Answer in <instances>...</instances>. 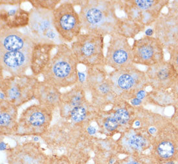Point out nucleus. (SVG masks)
<instances>
[{"mask_svg": "<svg viewBox=\"0 0 178 164\" xmlns=\"http://www.w3.org/2000/svg\"><path fill=\"white\" fill-rule=\"evenodd\" d=\"M53 25L59 36L64 43H72L82 31L79 14L70 2L60 3L52 11Z\"/></svg>", "mask_w": 178, "mask_h": 164, "instance_id": "423d86ee", "label": "nucleus"}, {"mask_svg": "<svg viewBox=\"0 0 178 164\" xmlns=\"http://www.w3.org/2000/svg\"><path fill=\"white\" fill-rule=\"evenodd\" d=\"M79 16L82 30L105 37L116 32L120 18L116 13L117 1H80Z\"/></svg>", "mask_w": 178, "mask_h": 164, "instance_id": "f257e3e1", "label": "nucleus"}, {"mask_svg": "<svg viewBox=\"0 0 178 164\" xmlns=\"http://www.w3.org/2000/svg\"><path fill=\"white\" fill-rule=\"evenodd\" d=\"M79 65L71 46L66 43L58 45L42 74L43 80L59 89L73 86L79 83Z\"/></svg>", "mask_w": 178, "mask_h": 164, "instance_id": "f03ea898", "label": "nucleus"}, {"mask_svg": "<svg viewBox=\"0 0 178 164\" xmlns=\"http://www.w3.org/2000/svg\"><path fill=\"white\" fill-rule=\"evenodd\" d=\"M166 129L162 131L160 134V138H161L160 142L157 143V152L163 158L170 157L173 155L175 151V146L173 142L168 140V139H164Z\"/></svg>", "mask_w": 178, "mask_h": 164, "instance_id": "aec40b11", "label": "nucleus"}, {"mask_svg": "<svg viewBox=\"0 0 178 164\" xmlns=\"http://www.w3.org/2000/svg\"><path fill=\"white\" fill-rule=\"evenodd\" d=\"M114 118L117 120L119 124L124 125L128 122L129 119V115L126 110L121 108L115 112Z\"/></svg>", "mask_w": 178, "mask_h": 164, "instance_id": "a878e982", "label": "nucleus"}, {"mask_svg": "<svg viewBox=\"0 0 178 164\" xmlns=\"http://www.w3.org/2000/svg\"><path fill=\"white\" fill-rule=\"evenodd\" d=\"M36 93L49 104L57 103L60 97L59 89L44 80H39L38 82Z\"/></svg>", "mask_w": 178, "mask_h": 164, "instance_id": "a211bd4d", "label": "nucleus"}, {"mask_svg": "<svg viewBox=\"0 0 178 164\" xmlns=\"http://www.w3.org/2000/svg\"><path fill=\"white\" fill-rule=\"evenodd\" d=\"M167 0H126L117 1L126 17L138 23L144 29L154 25L167 5Z\"/></svg>", "mask_w": 178, "mask_h": 164, "instance_id": "20e7f679", "label": "nucleus"}, {"mask_svg": "<svg viewBox=\"0 0 178 164\" xmlns=\"http://www.w3.org/2000/svg\"><path fill=\"white\" fill-rule=\"evenodd\" d=\"M30 12L20 6L15 9H2L0 11V22L2 25L11 29H18L28 27Z\"/></svg>", "mask_w": 178, "mask_h": 164, "instance_id": "dca6fc26", "label": "nucleus"}, {"mask_svg": "<svg viewBox=\"0 0 178 164\" xmlns=\"http://www.w3.org/2000/svg\"><path fill=\"white\" fill-rule=\"evenodd\" d=\"M58 45L38 43L32 47L30 69L32 74L38 77L43 73L52 58V52Z\"/></svg>", "mask_w": 178, "mask_h": 164, "instance_id": "2eb2a0df", "label": "nucleus"}, {"mask_svg": "<svg viewBox=\"0 0 178 164\" xmlns=\"http://www.w3.org/2000/svg\"><path fill=\"white\" fill-rule=\"evenodd\" d=\"M145 73L148 84L153 89L178 91V73L169 60L147 67Z\"/></svg>", "mask_w": 178, "mask_h": 164, "instance_id": "9b49d317", "label": "nucleus"}, {"mask_svg": "<svg viewBox=\"0 0 178 164\" xmlns=\"http://www.w3.org/2000/svg\"><path fill=\"white\" fill-rule=\"evenodd\" d=\"M155 37L160 40L165 49L178 45V14L167 11L162 13L153 25Z\"/></svg>", "mask_w": 178, "mask_h": 164, "instance_id": "ddd939ff", "label": "nucleus"}, {"mask_svg": "<svg viewBox=\"0 0 178 164\" xmlns=\"http://www.w3.org/2000/svg\"><path fill=\"white\" fill-rule=\"evenodd\" d=\"M70 46L79 64L87 68L105 66L104 37L81 33Z\"/></svg>", "mask_w": 178, "mask_h": 164, "instance_id": "7ed1b4c3", "label": "nucleus"}, {"mask_svg": "<svg viewBox=\"0 0 178 164\" xmlns=\"http://www.w3.org/2000/svg\"><path fill=\"white\" fill-rule=\"evenodd\" d=\"M39 80L36 76H7L1 79V94L13 103L36 93Z\"/></svg>", "mask_w": 178, "mask_h": 164, "instance_id": "1a4fd4ad", "label": "nucleus"}, {"mask_svg": "<svg viewBox=\"0 0 178 164\" xmlns=\"http://www.w3.org/2000/svg\"><path fill=\"white\" fill-rule=\"evenodd\" d=\"M145 96H146V91L143 90H141L140 91H139L136 95V97H137L136 98L142 100L145 98Z\"/></svg>", "mask_w": 178, "mask_h": 164, "instance_id": "cd10ccee", "label": "nucleus"}, {"mask_svg": "<svg viewBox=\"0 0 178 164\" xmlns=\"http://www.w3.org/2000/svg\"><path fill=\"white\" fill-rule=\"evenodd\" d=\"M27 114L26 122L35 128L44 127L49 118L45 110L38 108H32Z\"/></svg>", "mask_w": 178, "mask_h": 164, "instance_id": "6ab92c4d", "label": "nucleus"}, {"mask_svg": "<svg viewBox=\"0 0 178 164\" xmlns=\"http://www.w3.org/2000/svg\"><path fill=\"white\" fill-rule=\"evenodd\" d=\"M113 90L125 92H136L143 90L148 86L145 71L137 68L136 65L126 68L113 70L108 73Z\"/></svg>", "mask_w": 178, "mask_h": 164, "instance_id": "6e6552de", "label": "nucleus"}, {"mask_svg": "<svg viewBox=\"0 0 178 164\" xmlns=\"http://www.w3.org/2000/svg\"><path fill=\"white\" fill-rule=\"evenodd\" d=\"M144 30L145 29L138 23L125 17L119 19L115 33L119 34L129 40L134 38L139 33Z\"/></svg>", "mask_w": 178, "mask_h": 164, "instance_id": "f3484780", "label": "nucleus"}, {"mask_svg": "<svg viewBox=\"0 0 178 164\" xmlns=\"http://www.w3.org/2000/svg\"><path fill=\"white\" fill-rule=\"evenodd\" d=\"M128 164H139V163H137L136 162H130V163H129Z\"/></svg>", "mask_w": 178, "mask_h": 164, "instance_id": "473e14b6", "label": "nucleus"}, {"mask_svg": "<svg viewBox=\"0 0 178 164\" xmlns=\"http://www.w3.org/2000/svg\"><path fill=\"white\" fill-rule=\"evenodd\" d=\"M35 43L27 33L0 26V51H17L32 48Z\"/></svg>", "mask_w": 178, "mask_h": 164, "instance_id": "4468645a", "label": "nucleus"}, {"mask_svg": "<svg viewBox=\"0 0 178 164\" xmlns=\"http://www.w3.org/2000/svg\"><path fill=\"white\" fill-rule=\"evenodd\" d=\"M177 102H178V99H177ZM177 118H178V103H177Z\"/></svg>", "mask_w": 178, "mask_h": 164, "instance_id": "72a5a7b5", "label": "nucleus"}, {"mask_svg": "<svg viewBox=\"0 0 178 164\" xmlns=\"http://www.w3.org/2000/svg\"><path fill=\"white\" fill-rule=\"evenodd\" d=\"M167 164H174V163H173L172 162H170V163H167Z\"/></svg>", "mask_w": 178, "mask_h": 164, "instance_id": "f704fd0d", "label": "nucleus"}, {"mask_svg": "<svg viewBox=\"0 0 178 164\" xmlns=\"http://www.w3.org/2000/svg\"><path fill=\"white\" fill-rule=\"evenodd\" d=\"M104 126L108 131H113L116 130L119 126V123L115 118L109 117L106 119L104 123Z\"/></svg>", "mask_w": 178, "mask_h": 164, "instance_id": "bb28decb", "label": "nucleus"}, {"mask_svg": "<svg viewBox=\"0 0 178 164\" xmlns=\"http://www.w3.org/2000/svg\"><path fill=\"white\" fill-rule=\"evenodd\" d=\"M164 46L155 36H144L134 40L132 45L133 62L135 65L147 67L165 60Z\"/></svg>", "mask_w": 178, "mask_h": 164, "instance_id": "0eeeda50", "label": "nucleus"}, {"mask_svg": "<svg viewBox=\"0 0 178 164\" xmlns=\"http://www.w3.org/2000/svg\"><path fill=\"white\" fill-rule=\"evenodd\" d=\"M14 118L13 115L9 112L8 110H2L0 114V123H1L2 128H8L13 124Z\"/></svg>", "mask_w": 178, "mask_h": 164, "instance_id": "b1692460", "label": "nucleus"}, {"mask_svg": "<svg viewBox=\"0 0 178 164\" xmlns=\"http://www.w3.org/2000/svg\"><path fill=\"white\" fill-rule=\"evenodd\" d=\"M133 65L132 46L129 40L115 33L110 37L105 55V66L117 70Z\"/></svg>", "mask_w": 178, "mask_h": 164, "instance_id": "9d476101", "label": "nucleus"}, {"mask_svg": "<svg viewBox=\"0 0 178 164\" xmlns=\"http://www.w3.org/2000/svg\"><path fill=\"white\" fill-rule=\"evenodd\" d=\"M135 125H136L137 127H139V125H140V122H139V121H136V123H135Z\"/></svg>", "mask_w": 178, "mask_h": 164, "instance_id": "2f4dec72", "label": "nucleus"}, {"mask_svg": "<svg viewBox=\"0 0 178 164\" xmlns=\"http://www.w3.org/2000/svg\"><path fill=\"white\" fill-rule=\"evenodd\" d=\"M32 6V8L44 9V10H48L53 11L57 7L56 6L60 3V0H29V1Z\"/></svg>", "mask_w": 178, "mask_h": 164, "instance_id": "412c9836", "label": "nucleus"}, {"mask_svg": "<svg viewBox=\"0 0 178 164\" xmlns=\"http://www.w3.org/2000/svg\"><path fill=\"white\" fill-rule=\"evenodd\" d=\"M166 50L169 54V60L178 73V45L170 46Z\"/></svg>", "mask_w": 178, "mask_h": 164, "instance_id": "5701e85b", "label": "nucleus"}, {"mask_svg": "<svg viewBox=\"0 0 178 164\" xmlns=\"http://www.w3.org/2000/svg\"><path fill=\"white\" fill-rule=\"evenodd\" d=\"M88 132L90 134H94L96 132V129L93 127H89L88 128Z\"/></svg>", "mask_w": 178, "mask_h": 164, "instance_id": "7c9ffc66", "label": "nucleus"}, {"mask_svg": "<svg viewBox=\"0 0 178 164\" xmlns=\"http://www.w3.org/2000/svg\"><path fill=\"white\" fill-rule=\"evenodd\" d=\"M70 115L73 121L76 123L81 122L86 116V110L82 106H79L70 111Z\"/></svg>", "mask_w": 178, "mask_h": 164, "instance_id": "4be33fe9", "label": "nucleus"}, {"mask_svg": "<svg viewBox=\"0 0 178 164\" xmlns=\"http://www.w3.org/2000/svg\"><path fill=\"white\" fill-rule=\"evenodd\" d=\"M131 102H132V104H133L135 106H136V105L140 104L141 103V100L137 98H134L131 101Z\"/></svg>", "mask_w": 178, "mask_h": 164, "instance_id": "c85d7f7f", "label": "nucleus"}, {"mask_svg": "<svg viewBox=\"0 0 178 164\" xmlns=\"http://www.w3.org/2000/svg\"><path fill=\"white\" fill-rule=\"evenodd\" d=\"M146 36H152V35L154 34V31H153V29H148L145 31Z\"/></svg>", "mask_w": 178, "mask_h": 164, "instance_id": "c756f323", "label": "nucleus"}, {"mask_svg": "<svg viewBox=\"0 0 178 164\" xmlns=\"http://www.w3.org/2000/svg\"><path fill=\"white\" fill-rule=\"evenodd\" d=\"M146 139L139 135H133L128 139V144L135 149H141L145 146Z\"/></svg>", "mask_w": 178, "mask_h": 164, "instance_id": "393cba45", "label": "nucleus"}, {"mask_svg": "<svg viewBox=\"0 0 178 164\" xmlns=\"http://www.w3.org/2000/svg\"><path fill=\"white\" fill-rule=\"evenodd\" d=\"M32 48L23 51H0L1 71H6L12 76L26 75L30 68Z\"/></svg>", "mask_w": 178, "mask_h": 164, "instance_id": "f8f14e48", "label": "nucleus"}, {"mask_svg": "<svg viewBox=\"0 0 178 164\" xmlns=\"http://www.w3.org/2000/svg\"><path fill=\"white\" fill-rule=\"evenodd\" d=\"M28 25V35L35 44L48 43L59 45L64 43L53 25L52 11L32 8Z\"/></svg>", "mask_w": 178, "mask_h": 164, "instance_id": "39448f33", "label": "nucleus"}]
</instances>
